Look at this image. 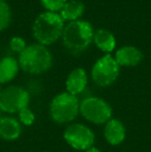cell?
I'll use <instances>...</instances> for the list:
<instances>
[{
	"label": "cell",
	"mask_w": 151,
	"mask_h": 152,
	"mask_svg": "<svg viewBox=\"0 0 151 152\" xmlns=\"http://www.w3.org/2000/svg\"><path fill=\"white\" fill-rule=\"evenodd\" d=\"M94 30L88 21L77 20L64 26L62 32L63 45L71 54L79 55L85 52L93 42Z\"/></svg>",
	"instance_id": "6da1fadb"
},
{
	"label": "cell",
	"mask_w": 151,
	"mask_h": 152,
	"mask_svg": "<svg viewBox=\"0 0 151 152\" xmlns=\"http://www.w3.org/2000/svg\"><path fill=\"white\" fill-rule=\"evenodd\" d=\"M64 21L59 12H44L35 18L32 33L38 44L49 46L56 42L62 36Z\"/></svg>",
	"instance_id": "7a4b0ae2"
},
{
	"label": "cell",
	"mask_w": 151,
	"mask_h": 152,
	"mask_svg": "<svg viewBox=\"0 0 151 152\" xmlns=\"http://www.w3.org/2000/svg\"><path fill=\"white\" fill-rule=\"evenodd\" d=\"M120 72V65L110 54L101 57L91 69L93 82L101 87H108L117 80Z\"/></svg>",
	"instance_id": "5b68a950"
},
{
	"label": "cell",
	"mask_w": 151,
	"mask_h": 152,
	"mask_svg": "<svg viewBox=\"0 0 151 152\" xmlns=\"http://www.w3.org/2000/svg\"><path fill=\"white\" fill-rule=\"evenodd\" d=\"M80 112V104L77 96L69 92H63L53 98L50 104L52 119L59 124L73 121Z\"/></svg>",
	"instance_id": "277c9868"
},
{
	"label": "cell",
	"mask_w": 151,
	"mask_h": 152,
	"mask_svg": "<svg viewBox=\"0 0 151 152\" xmlns=\"http://www.w3.org/2000/svg\"><path fill=\"white\" fill-rule=\"evenodd\" d=\"M87 82V74L83 68H75L69 72V77L66 79V90L69 93L73 94V95H77L80 94L81 92L84 91L86 88Z\"/></svg>",
	"instance_id": "30bf717a"
},
{
	"label": "cell",
	"mask_w": 151,
	"mask_h": 152,
	"mask_svg": "<svg viewBox=\"0 0 151 152\" xmlns=\"http://www.w3.org/2000/svg\"><path fill=\"white\" fill-rule=\"evenodd\" d=\"M115 59L120 66H136L143 59V53L133 46H124L116 51Z\"/></svg>",
	"instance_id": "9c48e42d"
},
{
	"label": "cell",
	"mask_w": 151,
	"mask_h": 152,
	"mask_svg": "<svg viewBox=\"0 0 151 152\" xmlns=\"http://www.w3.org/2000/svg\"><path fill=\"white\" fill-rule=\"evenodd\" d=\"M19 66L27 74H44L51 68L53 56L48 48L44 45H29L21 54H19Z\"/></svg>",
	"instance_id": "3957f363"
},
{
	"label": "cell",
	"mask_w": 151,
	"mask_h": 152,
	"mask_svg": "<svg viewBox=\"0 0 151 152\" xmlns=\"http://www.w3.org/2000/svg\"><path fill=\"white\" fill-rule=\"evenodd\" d=\"M12 20V12L4 0H0V32L8 27Z\"/></svg>",
	"instance_id": "2e32d148"
},
{
	"label": "cell",
	"mask_w": 151,
	"mask_h": 152,
	"mask_svg": "<svg viewBox=\"0 0 151 152\" xmlns=\"http://www.w3.org/2000/svg\"><path fill=\"white\" fill-rule=\"evenodd\" d=\"M93 42L99 50L105 53H111L116 48V38L108 29H98L94 31Z\"/></svg>",
	"instance_id": "4fadbf2b"
},
{
	"label": "cell",
	"mask_w": 151,
	"mask_h": 152,
	"mask_svg": "<svg viewBox=\"0 0 151 152\" xmlns=\"http://www.w3.org/2000/svg\"><path fill=\"white\" fill-rule=\"evenodd\" d=\"M30 95L24 88L19 86H8L0 92V111L5 113H19L28 108Z\"/></svg>",
	"instance_id": "52a82bcc"
},
{
	"label": "cell",
	"mask_w": 151,
	"mask_h": 152,
	"mask_svg": "<svg viewBox=\"0 0 151 152\" xmlns=\"http://www.w3.org/2000/svg\"><path fill=\"white\" fill-rule=\"evenodd\" d=\"M9 47L14 52L21 54L25 50L27 45L21 36H14V37H12V39L9 42Z\"/></svg>",
	"instance_id": "ac0fdd59"
},
{
	"label": "cell",
	"mask_w": 151,
	"mask_h": 152,
	"mask_svg": "<svg viewBox=\"0 0 151 152\" xmlns=\"http://www.w3.org/2000/svg\"><path fill=\"white\" fill-rule=\"evenodd\" d=\"M86 152H101L97 148H95V147H91L90 149H88V150H86Z\"/></svg>",
	"instance_id": "ffe728a7"
},
{
	"label": "cell",
	"mask_w": 151,
	"mask_h": 152,
	"mask_svg": "<svg viewBox=\"0 0 151 152\" xmlns=\"http://www.w3.org/2000/svg\"><path fill=\"white\" fill-rule=\"evenodd\" d=\"M0 92H1V87H0Z\"/></svg>",
	"instance_id": "44dd1931"
},
{
	"label": "cell",
	"mask_w": 151,
	"mask_h": 152,
	"mask_svg": "<svg viewBox=\"0 0 151 152\" xmlns=\"http://www.w3.org/2000/svg\"><path fill=\"white\" fill-rule=\"evenodd\" d=\"M19 118H20V121L22 122L24 125L30 126L31 124L34 122L35 120V116L31 110H29L28 108H25L23 110H21L19 112Z\"/></svg>",
	"instance_id": "d6986e66"
},
{
	"label": "cell",
	"mask_w": 151,
	"mask_h": 152,
	"mask_svg": "<svg viewBox=\"0 0 151 152\" xmlns=\"http://www.w3.org/2000/svg\"><path fill=\"white\" fill-rule=\"evenodd\" d=\"M80 112L86 120L95 124L107 123L112 116V109L104 99L90 96L80 104Z\"/></svg>",
	"instance_id": "8992f818"
},
{
	"label": "cell",
	"mask_w": 151,
	"mask_h": 152,
	"mask_svg": "<svg viewBox=\"0 0 151 152\" xmlns=\"http://www.w3.org/2000/svg\"><path fill=\"white\" fill-rule=\"evenodd\" d=\"M21 132L22 127L17 119L12 117L0 118V138L6 141H12L18 139Z\"/></svg>",
	"instance_id": "7c38bea8"
},
{
	"label": "cell",
	"mask_w": 151,
	"mask_h": 152,
	"mask_svg": "<svg viewBox=\"0 0 151 152\" xmlns=\"http://www.w3.org/2000/svg\"><path fill=\"white\" fill-rule=\"evenodd\" d=\"M65 142L77 150H88L93 147L94 134L87 126L83 124H71L67 126L63 134Z\"/></svg>",
	"instance_id": "ba28073f"
},
{
	"label": "cell",
	"mask_w": 151,
	"mask_h": 152,
	"mask_svg": "<svg viewBox=\"0 0 151 152\" xmlns=\"http://www.w3.org/2000/svg\"><path fill=\"white\" fill-rule=\"evenodd\" d=\"M66 1L67 0H40V3L48 12H58L66 3Z\"/></svg>",
	"instance_id": "e0dca14e"
},
{
	"label": "cell",
	"mask_w": 151,
	"mask_h": 152,
	"mask_svg": "<svg viewBox=\"0 0 151 152\" xmlns=\"http://www.w3.org/2000/svg\"><path fill=\"white\" fill-rule=\"evenodd\" d=\"M19 62L12 56L4 57L0 60V84H5L15 79L19 72Z\"/></svg>",
	"instance_id": "5bb4252c"
},
{
	"label": "cell",
	"mask_w": 151,
	"mask_h": 152,
	"mask_svg": "<svg viewBox=\"0 0 151 152\" xmlns=\"http://www.w3.org/2000/svg\"><path fill=\"white\" fill-rule=\"evenodd\" d=\"M104 134L107 142L111 145H119L125 139V128L122 122L117 119H110L106 123Z\"/></svg>",
	"instance_id": "8fae6325"
},
{
	"label": "cell",
	"mask_w": 151,
	"mask_h": 152,
	"mask_svg": "<svg viewBox=\"0 0 151 152\" xmlns=\"http://www.w3.org/2000/svg\"><path fill=\"white\" fill-rule=\"evenodd\" d=\"M84 10L85 5L83 2L79 1V0H69L63 5V7L59 12V15L63 19V21H69V23L80 20Z\"/></svg>",
	"instance_id": "9a60e30c"
}]
</instances>
